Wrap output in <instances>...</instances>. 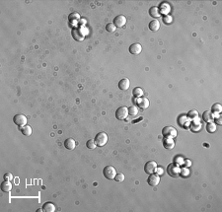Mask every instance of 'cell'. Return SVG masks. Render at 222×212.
<instances>
[{"label":"cell","instance_id":"6da1fadb","mask_svg":"<svg viewBox=\"0 0 222 212\" xmlns=\"http://www.w3.org/2000/svg\"><path fill=\"white\" fill-rule=\"evenodd\" d=\"M95 142L98 147H103L108 142V135L106 132H99L95 137Z\"/></svg>","mask_w":222,"mask_h":212},{"label":"cell","instance_id":"7a4b0ae2","mask_svg":"<svg viewBox=\"0 0 222 212\" xmlns=\"http://www.w3.org/2000/svg\"><path fill=\"white\" fill-rule=\"evenodd\" d=\"M167 173L171 177H173V178H177V177L180 176L181 168L179 167V165L176 164V163H172V164H170L169 166H168Z\"/></svg>","mask_w":222,"mask_h":212},{"label":"cell","instance_id":"3957f363","mask_svg":"<svg viewBox=\"0 0 222 212\" xmlns=\"http://www.w3.org/2000/svg\"><path fill=\"white\" fill-rule=\"evenodd\" d=\"M103 174H104L105 178L108 180H113L116 175H117V172H116V169L113 166H107L103 170Z\"/></svg>","mask_w":222,"mask_h":212},{"label":"cell","instance_id":"277c9868","mask_svg":"<svg viewBox=\"0 0 222 212\" xmlns=\"http://www.w3.org/2000/svg\"><path fill=\"white\" fill-rule=\"evenodd\" d=\"M128 116V108L126 107H120L116 111V118L120 121H123Z\"/></svg>","mask_w":222,"mask_h":212},{"label":"cell","instance_id":"5b68a950","mask_svg":"<svg viewBox=\"0 0 222 212\" xmlns=\"http://www.w3.org/2000/svg\"><path fill=\"white\" fill-rule=\"evenodd\" d=\"M162 134H163L165 137L176 138L178 133H177V129L174 128L173 126H166V127H164L163 130H162Z\"/></svg>","mask_w":222,"mask_h":212},{"label":"cell","instance_id":"8992f818","mask_svg":"<svg viewBox=\"0 0 222 212\" xmlns=\"http://www.w3.org/2000/svg\"><path fill=\"white\" fill-rule=\"evenodd\" d=\"M13 121H14V123L16 125L18 126H24L27 124V118L22 113H19V115H16L14 116V118H13Z\"/></svg>","mask_w":222,"mask_h":212},{"label":"cell","instance_id":"52a82bcc","mask_svg":"<svg viewBox=\"0 0 222 212\" xmlns=\"http://www.w3.org/2000/svg\"><path fill=\"white\" fill-rule=\"evenodd\" d=\"M72 37L77 42H82L85 39V36H84V34L80 28H74L72 30Z\"/></svg>","mask_w":222,"mask_h":212},{"label":"cell","instance_id":"ba28073f","mask_svg":"<svg viewBox=\"0 0 222 212\" xmlns=\"http://www.w3.org/2000/svg\"><path fill=\"white\" fill-rule=\"evenodd\" d=\"M113 24L117 28H123L126 24V18L123 15H118L113 19Z\"/></svg>","mask_w":222,"mask_h":212},{"label":"cell","instance_id":"9c48e42d","mask_svg":"<svg viewBox=\"0 0 222 212\" xmlns=\"http://www.w3.org/2000/svg\"><path fill=\"white\" fill-rule=\"evenodd\" d=\"M135 103H136L137 107L141 108L142 110H146L149 107V100L147 98H137L135 99Z\"/></svg>","mask_w":222,"mask_h":212},{"label":"cell","instance_id":"30bf717a","mask_svg":"<svg viewBox=\"0 0 222 212\" xmlns=\"http://www.w3.org/2000/svg\"><path fill=\"white\" fill-rule=\"evenodd\" d=\"M156 168H157V164L156 162L154 161H149L147 162L144 166V171L146 174H148V175H151V174H153L154 172L156 171Z\"/></svg>","mask_w":222,"mask_h":212},{"label":"cell","instance_id":"8fae6325","mask_svg":"<svg viewBox=\"0 0 222 212\" xmlns=\"http://www.w3.org/2000/svg\"><path fill=\"white\" fill-rule=\"evenodd\" d=\"M147 183L149 186H158L159 183H160V176L158 175H154V174H151L149 176V178H148L147 180Z\"/></svg>","mask_w":222,"mask_h":212},{"label":"cell","instance_id":"7c38bea8","mask_svg":"<svg viewBox=\"0 0 222 212\" xmlns=\"http://www.w3.org/2000/svg\"><path fill=\"white\" fill-rule=\"evenodd\" d=\"M158 9H159L160 14H164V16L169 15L170 11H171V6H170V4L167 3V2H163V3H161L160 5H159Z\"/></svg>","mask_w":222,"mask_h":212},{"label":"cell","instance_id":"4fadbf2b","mask_svg":"<svg viewBox=\"0 0 222 212\" xmlns=\"http://www.w3.org/2000/svg\"><path fill=\"white\" fill-rule=\"evenodd\" d=\"M141 51H142V47H141V45L138 43H132L131 47H129V52H131V54H134V55L139 54Z\"/></svg>","mask_w":222,"mask_h":212},{"label":"cell","instance_id":"5bb4252c","mask_svg":"<svg viewBox=\"0 0 222 212\" xmlns=\"http://www.w3.org/2000/svg\"><path fill=\"white\" fill-rule=\"evenodd\" d=\"M189 128H191L192 131H194V132H199L200 128H201V123L199 122V119H197V118L193 119L191 125H189Z\"/></svg>","mask_w":222,"mask_h":212},{"label":"cell","instance_id":"9a60e30c","mask_svg":"<svg viewBox=\"0 0 222 212\" xmlns=\"http://www.w3.org/2000/svg\"><path fill=\"white\" fill-rule=\"evenodd\" d=\"M163 146L166 149H173L175 146V141H174V138L172 137H165L163 139Z\"/></svg>","mask_w":222,"mask_h":212},{"label":"cell","instance_id":"2e32d148","mask_svg":"<svg viewBox=\"0 0 222 212\" xmlns=\"http://www.w3.org/2000/svg\"><path fill=\"white\" fill-rule=\"evenodd\" d=\"M129 86H131V83H129V80L128 78H123V79H121L120 82H118V88H120L121 91L128 90Z\"/></svg>","mask_w":222,"mask_h":212},{"label":"cell","instance_id":"e0dca14e","mask_svg":"<svg viewBox=\"0 0 222 212\" xmlns=\"http://www.w3.org/2000/svg\"><path fill=\"white\" fill-rule=\"evenodd\" d=\"M75 146H76V143H75V140L72 139V138H67L64 141V147L68 149V150H73Z\"/></svg>","mask_w":222,"mask_h":212},{"label":"cell","instance_id":"ac0fdd59","mask_svg":"<svg viewBox=\"0 0 222 212\" xmlns=\"http://www.w3.org/2000/svg\"><path fill=\"white\" fill-rule=\"evenodd\" d=\"M202 118H204V121L205 122H211L214 121V115H213L211 111H206L204 113V115H202Z\"/></svg>","mask_w":222,"mask_h":212},{"label":"cell","instance_id":"d6986e66","mask_svg":"<svg viewBox=\"0 0 222 212\" xmlns=\"http://www.w3.org/2000/svg\"><path fill=\"white\" fill-rule=\"evenodd\" d=\"M12 189V184L10 183V181H4L3 183H1V191L4 192H8Z\"/></svg>","mask_w":222,"mask_h":212},{"label":"cell","instance_id":"ffe728a7","mask_svg":"<svg viewBox=\"0 0 222 212\" xmlns=\"http://www.w3.org/2000/svg\"><path fill=\"white\" fill-rule=\"evenodd\" d=\"M55 205L51 202H47L45 203L44 206H43V210L45 212H55Z\"/></svg>","mask_w":222,"mask_h":212},{"label":"cell","instance_id":"44dd1931","mask_svg":"<svg viewBox=\"0 0 222 212\" xmlns=\"http://www.w3.org/2000/svg\"><path fill=\"white\" fill-rule=\"evenodd\" d=\"M20 130H21V132L25 135V136H30V135L32 134V132H33L32 127L30 125H28V124H26V125H24V126H21Z\"/></svg>","mask_w":222,"mask_h":212},{"label":"cell","instance_id":"7402d4cb","mask_svg":"<svg viewBox=\"0 0 222 212\" xmlns=\"http://www.w3.org/2000/svg\"><path fill=\"white\" fill-rule=\"evenodd\" d=\"M159 28H160V23H159L158 20H153L149 23V29L151 30V31L156 32V31H158Z\"/></svg>","mask_w":222,"mask_h":212},{"label":"cell","instance_id":"603a6c76","mask_svg":"<svg viewBox=\"0 0 222 212\" xmlns=\"http://www.w3.org/2000/svg\"><path fill=\"white\" fill-rule=\"evenodd\" d=\"M149 14H150L151 17H153V18H159V16L161 15L160 12H159L158 7H156V6H153V7L150 8L149 9Z\"/></svg>","mask_w":222,"mask_h":212},{"label":"cell","instance_id":"cb8c5ba5","mask_svg":"<svg viewBox=\"0 0 222 212\" xmlns=\"http://www.w3.org/2000/svg\"><path fill=\"white\" fill-rule=\"evenodd\" d=\"M206 130H207V132H209V133H214L216 131V123L215 122H213V121L207 122Z\"/></svg>","mask_w":222,"mask_h":212},{"label":"cell","instance_id":"d4e9b609","mask_svg":"<svg viewBox=\"0 0 222 212\" xmlns=\"http://www.w3.org/2000/svg\"><path fill=\"white\" fill-rule=\"evenodd\" d=\"M137 115H138V108H137V107L133 106V107H129L128 108V116H136Z\"/></svg>","mask_w":222,"mask_h":212},{"label":"cell","instance_id":"484cf974","mask_svg":"<svg viewBox=\"0 0 222 212\" xmlns=\"http://www.w3.org/2000/svg\"><path fill=\"white\" fill-rule=\"evenodd\" d=\"M133 96L136 97V98H141V96L143 95V90L141 88H139V87H137V88L133 89Z\"/></svg>","mask_w":222,"mask_h":212},{"label":"cell","instance_id":"4316f807","mask_svg":"<svg viewBox=\"0 0 222 212\" xmlns=\"http://www.w3.org/2000/svg\"><path fill=\"white\" fill-rule=\"evenodd\" d=\"M222 111V106L220 104H214L212 106V113H220Z\"/></svg>","mask_w":222,"mask_h":212},{"label":"cell","instance_id":"83f0119b","mask_svg":"<svg viewBox=\"0 0 222 212\" xmlns=\"http://www.w3.org/2000/svg\"><path fill=\"white\" fill-rule=\"evenodd\" d=\"M106 30H107L109 33H113L117 30V27L115 26V24L113 23H109L106 25Z\"/></svg>","mask_w":222,"mask_h":212},{"label":"cell","instance_id":"f1b7e54d","mask_svg":"<svg viewBox=\"0 0 222 212\" xmlns=\"http://www.w3.org/2000/svg\"><path fill=\"white\" fill-rule=\"evenodd\" d=\"M86 147L89 148V149H95V148H96L97 145H96V142H95V140L94 139L88 140L87 142H86Z\"/></svg>","mask_w":222,"mask_h":212},{"label":"cell","instance_id":"f546056e","mask_svg":"<svg viewBox=\"0 0 222 212\" xmlns=\"http://www.w3.org/2000/svg\"><path fill=\"white\" fill-rule=\"evenodd\" d=\"M188 116L191 119H194V118H196L197 116H199V113H197V111H196V110H192V111H189Z\"/></svg>","mask_w":222,"mask_h":212},{"label":"cell","instance_id":"4dcf8cb0","mask_svg":"<svg viewBox=\"0 0 222 212\" xmlns=\"http://www.w3.org/2000/svg\"><path fill=\"white\" fill-rule=\"evenodd\" d=\"M113 180H116L118 182V183H121V182L124 181V175L123 173H120V174H117L115 177V179Z\"/></svg>","mask_w":222,"mask_h":212},{"label":"cell","instance_id":"1f68e13d","mask_svg":"<svg viewBox=\"0 0 222 212\" xmlns=\"http://www.w3.org/2000/svg\"><path fill=\"white\" fill-rule=\"evenodd\" d=\"M163 22L165 24H167V25H169V24H171L173 22V18L170 15H165L163 17Z\"/></svg>","mask_w":222,"mask_h":212},{"label":"cell","instance_id":"d6a6232c","mask_svg":"<svg viewBox=\"0 0 222 212\" xmlns=\"http://www.w3.org/2000/svg\"><path fill=\"white\" fill-rule=\"evenodd\" d=\"M69 20H80V15L78 14V13H72V14L69 15Z\"/></svg>","mask_w":222,"mask_h":212},{"label":"cell","instance_id":"836d02e7","mask_svg":"<svg viewBox=\"0 0 222 212\" xmlns=\"http://www.w3.org/2000/svg\"><path fill=\"white\" fill-rule=\"evenodd\" d=\"M3 178H4L5 181H10V182H11L13 180V175H12L11 173H6L3 176Z\"/></svg>","mask_w":222,"mask_h":212},{"label":"cell","instance_id":"e575fe53","mask_svg":"<svg viewBox=\"0 0 222 212\" xmlns=\"http://www.w3.org/2000/svg\"><path fill=\"white\" fill-rule=\"evenodd\" d=\"M181 175H182L183 177H188L189 175V171L187 169V168H184V169H181Z\"/></svg>","mask_w":222,"mask_h":212},{"label":"cell","instance_id":"d590c367","mask_svg":"<svg viewBox=\"0 0 222 212\" xmlns=\"http://www.w3.org/2000/svg\"><path fill=\"white\" fill-rule=\"evenodd\" d=\"M175 161H176V164H183V163H184V159L183 158H181V157H176V158H175Z\"/></svg>","mask_w":222,"mask_h":212},{"label":"cell","instance_id":"8d00e7d4","mask_svg":"<svg viewBox=\"0 0 222 212\" xmlns=\"http://www.w3.org/2000/svg\"><path fill=\"white\" fill-rule=\"evenodd\" d=\"M155 172H157V175L158 176H160V175H162L164 172H163V169L162 168H156V171Z\"/></svg>","mask_w":222,"mask_h":212},{"label":"cell","instance_id":"74e56055","mask_svg":"<svg viewBox=\"0 0 222 212\" xmlns=\"http://www.w3.org/2000/svg\"><path fill=\"white\" fill-rule=\"evenodd\" d=\"M214 121H215V122H216V123H217V124H221V123H222V121H221V116H218L217 118H214Z\"/></svg>","mask_w":222,"mask_h":212},{"label":"cell","instance_id":"f35d334b","mask_svg":"<svg viewBox=\"0 0 222 212\" xmlns=\"http://www.w3.org/2000/svg\"><path fill=\"white\" fill-rule=\"evenodd\" d=\"M184 163H185V164H186V165H188V166L192 164V163H191V162H189V160H187V161H185V162H184Z\"/></svg>","mask_w":222,"mask_h":212}]
</instances>
